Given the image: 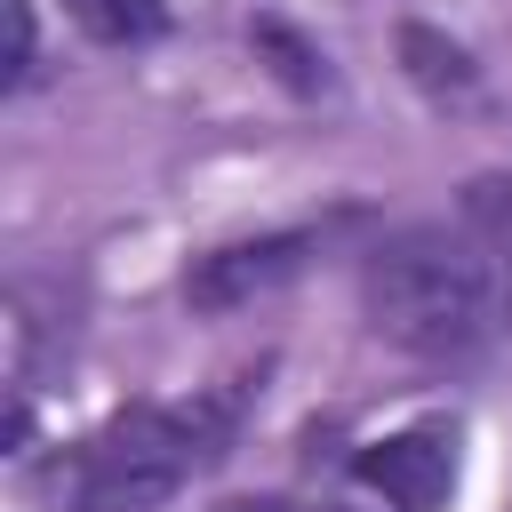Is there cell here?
<instances>
[{
    "label": "cell",
    "instance_id": "obj_1",
    "mask_svg": "<svg viewBox=\"0 0 512 512\" xmlns=\"http://www.w3.org/2000/svg\"><path fill=\"white\" fill-rule=\"evenodd\" d=\"M360 312L384 344L416 352V360H472L504 304H496V272L480 256V240L456 224H408L392 240L368 248L360 264Z\"/></svg>",
    "mask_w": 512,
    "mask_h": 512
},
{
    "label": "cell",
    "instance_id": "obj_2",
    "mask_svg": "<svg viewBox=\"0 0 512 512\" xmlns=\"http://www.w3.org/2000/svg\"><path fill=\"white\" fill-rule=\"evenodd\" d=\"M240 384L200 400H144L120 408L72 464V512H152L192 472H208L240 432Z\"/></svg>",
    "mask_w": 512,
    "mask_h": 512
},
{
    "label": "cell",
    "instance_id": "obj_3",
    "mask_svg": "<svg viewBox=\"0 0 512 512\" xmlns=\"http://www.w3.org/2000/svg\"><path fill=\"white\" fill-rule=\"evenodd\" d=\"M320 224H288V232H248V240H224L208 256H192L184 272V304L192 312H240L256 296H280L312 256H320Z\"/></svg>",
    "mask_w": 512,
    "mask_h": 512
},
{
    "label": "cell",
    "instance_id": "obj_4",
    "mask_svg": "<svg viewBox=\"0 0 512 512\" xmlns=\"http://www.w3.org/2000/svg\"><path fill=\"white\" fill-rule=\"evenodd\" d=\"M352 480L376 488L392 512H448L456 496V424L448 416H424L408 432H384L352 456Z\"/></svg>",
    "mask_w": 512,
    "mask_h": 512
},
{
    "label": "cell",
    "instance_id": "obj_5",
    "mask_svg": "<svg viewBox=\"0 0 512 512\" xmlns=\"http://www.w3.org/2000/svg\"><path fill=\"white\" fill-rule=\"evenodd\" d=\"M464 232L480 240L488 272H496V304L512 328V176H472L464 184Z\"/></svg>",
    "mask_w": 512,
    "mask_h": 512
},
{
    "label": "cell",
    "instance_id": "obj_6",
    "mask_svg": "<svg viewBox=\"0 0 512 512\" xmlns=\"http://www.w3.org/2000/svg\"><path fill=\"white\" fill-rule=\"evenodd\" d=\"M400 64H408V80H416L424 96H440V104H448V96H472V80H480L472 56H464L448 32H432V24H400Z\"/></svg>",
    "mask_w": 512,
    "mask_h": 512
},
{
    "label": "cell",
    "instance_id": "obj_7",
    "mask_svg": "<svg viewBox=\"0 0 512 512\" xmlns=\"http://www.w3.org/2000/svg\"><path fill=\"white\" fill-rule=\"evenodd\" d=\"M72 16L96 40H144V32H160V0H72Z\"/></svg>",
    "mask_w": 512,
    "mask_h": 512
},
{
    "label": "cell",
    "instance_id": "obj_8",
    "mask_svg": "<svg viewBox=\"0 0 512 512\" xmlns=\"http://www.w3.org/2000/svg\"><path fill=\"white\" fill-rule=\"evenodd\" d=\"M256 48H272V56H280V72H288L296 88H320V72H312V48H304L296 32H280V24H256Z\"/></svg>",
    "mask_w": 512,
    "mask_h": 512
},
{
    "label": "cell",
    "instance_id": "obj_9",
    "mask_svg": "<svg viewBox=\"0 0 512 512\" xmlns=\"http://www.w3.org/2000/svg\"><path fill=\"white\" fill-rule=\"evenodd\" d=\"M24 80H32V8L8 0V88H24Z\"/></svg>",
    "mask_w": 512,
    "mask_h": 512
},
{
    "label": "cell",
    "instance_id": "obj_10",
    "mask_svg": "<svg viewBox=\"0 0 512 512\" xmlns=\"http://www.w3.org/2000/svg\"><path fill=\"white\" fill-rule=\"evenodd\" d=\"M216 512H288V504H280V496H224Z\"/></svg>",
    "mask_w": 512,
    "mask_h": 512
}]
</instances>
